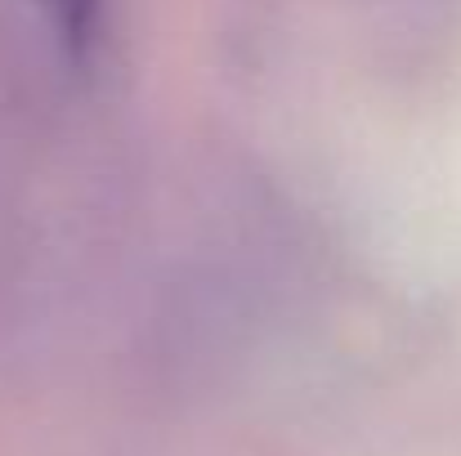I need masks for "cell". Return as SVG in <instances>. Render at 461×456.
<instances>
[{"label":"cell","mask_w":461,"mask_h":456,"mask_svg":"<svg viewBox=\"0 0 461 456\" xmlns=\"http://www.w3.org/2000/svg\"><path fill=\"white\" fill-rule=\"evenodd\" d=\"M45 9H50V18H54V27L72 40V45H81L86 36H90V18H95V0H41Z\"/></svg>","instance_id":"cell-1"}]
</instances>
